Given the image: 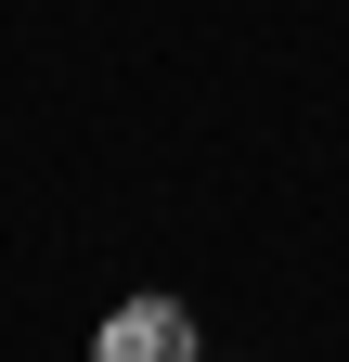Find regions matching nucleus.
I'll return each instance as SVG.
<instances>
[{
  "label": "nucleus",
  "instance_id": "obj_1",
  "mask_svg": "<svg viewBox=\"0 0 349 362\" xmlns=\"http://www.w3.org/2000/svg\"><path fill=\"white\" fill-rule=\"evenodd\" d=\"M91 362H194V310L182 298H129L117 324L91 337Z\"/></svg>",
  "mask_w": 349,
  "mask_h": 362
}]
</instances>
